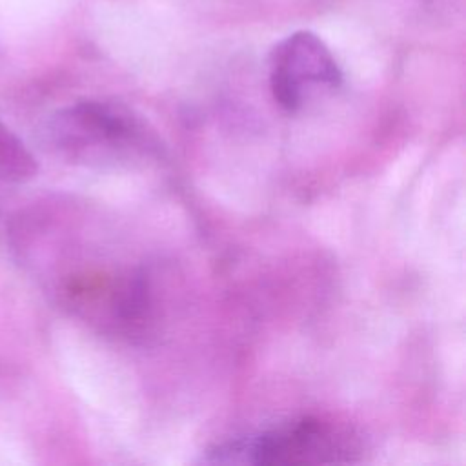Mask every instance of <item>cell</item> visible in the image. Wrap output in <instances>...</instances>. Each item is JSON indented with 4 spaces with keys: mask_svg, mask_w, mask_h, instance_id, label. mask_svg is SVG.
I'll use <instances>...</instances> for the list:
<instances>
[{
    "mask_svg": "<svg viewBox=\"0 0 466 466\" xmlns=\"http://www.w3.org/2000/svg\"><path fill=\"white\" fill-rule=\"evenodd\" d=\"M342 84V71L329 47L311 31L282 38L269 55V87L275 102L293 113L319 91Z\"/></svg>",
    "mask_w": 466,
    "mask_h": 466,
    "instance_id": "3957f363",
    "label": "cell"
},
{
    "mask_svg": "<svg viewBox=\"0 0 466 466\" xmlns=\"http://www.w3.org/2000/svg\"><path fill=\"white\" fill-rule=\"evenodd\" d=\"M38 171L36 158L25 144L0 120V182L22 184Z\"/></svg>",
    "mask_w": 466,
    "mask_h": 466,
    "instance_id": "277c9868",
    "label": "cell"
},
{
    "mask_svg": "<svg viewBox=\"0 0 466 466\" xmlns=\"http://www.w3.org/2000/svg\"><path fill=\"white\" fill-rule=\"evenodd\" d=\"M46 147L84 167L116 166L155 151L153 135L127 107L82 100L55 111L42 126Z\"/></svg>",
    "mask_w": 466,
    "mask_h": 466,
    "instance_id": "6da1fadb",
    "label": "cell"
},
{
    "mask_svg": "<svg viewBox=\"0 0 466 466\" xmlns=\"http://www.w3.org/2000/svg\"><path fill=\"white\" fill-rule=\"evenodd\" d=\"M357 439L317 417H302L253 437L224 442L208 451L209 462L228 464H333L350 462Z\"/></svg>",
    "mask_w": 466,
    "mask_h": 466,
    "instance_id": "7a4b0ae2",
    "label": "cell"
}]
</instances>
